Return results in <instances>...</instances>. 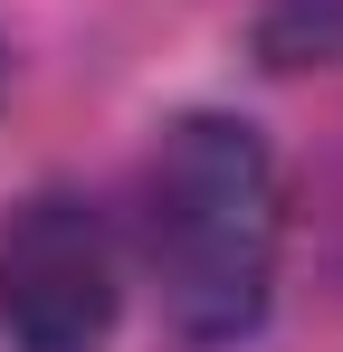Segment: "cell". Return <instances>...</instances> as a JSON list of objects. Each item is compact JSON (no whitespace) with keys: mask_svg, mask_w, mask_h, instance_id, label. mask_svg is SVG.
<instances>
[{"mask_svg":"<svg viewBox=\"0 0 343 352\" xmlns=\"http://www.w3.org/2000/svg\"><path fill=\"white\" fill-rule=\"evenodd\" d=\"M134 248L191 352H238L277 314L286 267V172L277 143L229 105H191L153 133L134 172Z\"/></svg>","mask_w":343,"mask_h":352,"instance_id":"obj_1","label":"cell"},{"mask_svg":"<svg viewBox=\"0 0 343 352\" xmlns=\"http://www.w3.org/2000/svg\"><path fill=\"white\" fill-rule=\"evenodd\" d=\"M124 314V238L86 190H29L0 210V343L105 352Z\"/></svg>","mask_w":343,"mask_h":352,"instance_id":"obj_2","label":"cell"}]
</instances>
